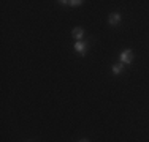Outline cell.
<instances>
[{
  "mask_svg": "<svg viewBox=\"0 0 149 142\" xmlns=\"http://www.w3.org/2000/svg\"><path fill=\"white\" fill-rule=\"evenodd\" d=\"M119 60L122 65H130L133 62V51L132 49H124L119 55Z\"/></svg>",
  "mask_w": 149,
  "mask_h": 142,
  "instance_id": "1",
  "label": "cell"
},
{
  "mask_svg": "<svg viewBox=\"0 0 149 142\" xmlns=\"http://www.w3.org/2000/svg\"><path fill=\"white\" fill-rule=\"evenodd\" d=\"M73 48H74V51H76L81 57H84V55H86V52H87V48H89V46H87L86 41H76Z\"/></svg>",
  "mask_w": 149,
  "mask_h": 142,
  "instance_id": "2",
  "label": "cell"
},
{
  "mask_svg": "<svg viewBox=\"0 0 149 142\" xmlns=\"http://www.w3.org/2000/svg\"><path fill=\"white\" fill-rule=\"evenodd\" d=\"M72 37H73L76 41H83V38H84V30H83V27H74L73 30H72Z\"/></svg>",
  "mask_w": 149,
  "mask_h": 142,
  "instance_id": "3",
  "label": "cell"
},
{
  "mask_svg": "<svg viewBox=\"0 0 149 142\" xmlns=\"http://www.w3.org/2000/svg\"><path fill=\"white\" fill-rule=\"evenodd\" d=\"M120 22V14L119 13H111L108 17V24L109 26H118V24Z\"/></svg>",
  "mask_w": 149,
  "mask_h": 142,
  "instance_id": "4",
  "label": "cell"
},
{
  "mask_svg": "<svg viewBox=\"0 0 149 142\" xmlns=\"http://www.w3.org/2000/svg\"><path fill=\"white\" fill-rule=\"evenodd\" d=\"M60 5H70V6H74V8H76V6H81L83 5V0H70V2H67V0H60Z\"/></svg>",
  "mask_w": 149,
  "mask_h": 142,
  "instance_id": "5",
  "label": "cell"
},
{
  "mask_svg": "<svg viewBox=\"0 0 149 142\" xmlns=\"http://www.w3.org/2000/svg\"><path fill=\"white\" fill-rule=\"evenodd\" d=\"M124 68H125V66H124L122 63H116V65L111 66V71H113V74H116V76H118V74H120L124 71Z\"/></svg>",
  "mask_w": 149,
  "mask_h": 142,
  "instance_id": "6",
  "label": "cell"
},
{
  "mask_svg": "<svg viewBox=\"0 0 149 142\" xmlns=\"http://www.w3.org/2000/svg\"><path fill=\"white\" fill-rule=\"evenodd\" d=\"M79 142H89V141H87V139H81Z\"/></svg>",
  "mask_w": 149,
  "mask_h": 142,
  "instance_id": "7",
  "label": "cell"
}]
</instances>
